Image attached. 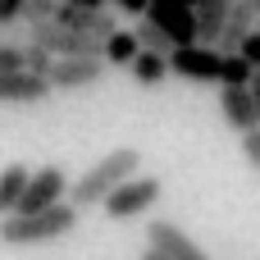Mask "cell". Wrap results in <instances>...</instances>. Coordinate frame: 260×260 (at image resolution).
I'll list each match as a JSON object with an SVG mask.
<instances>
[{"mask_svg": "<svg viewBox=\"0 0 260 260\" xmlns=\"http://www.w3.org/2000/svg\"><path fill=\"white\" fill-rule=\"evenodd\" d=\"M78 206L73 201H59L50 210H37V215H5L0 219V247H46V242H59L78 229Z\"/></svg>", "mask_w": 260, "mask_h": 260, "instance_id": "1", "label": "cell"}, {"mask_svg": "<svg viewBox=\"0 0 260 260\" xmlns=\"http://www.w3.org/2000/svg\"><path fill=\"white\" fill-rule=\"evenodd\" d=\"M133 174H142V155L133 151V146H119V151H110V155H101L82 178H73V187H69V201L78 206V210H91V206H105V197L114 192V187H123Z\"/></svg>", "mask_w": 260, "mask_h": 260, "instance_id": "2", "label": "cell"}, {"mask_svg": "<svg viewBox=\"0 0 260 260\" xmlns=\"http://www.w3.org/2000/svg\"><path fill=\"white\" fill-rule=\"evenodd\" d=\"M160 192H165V183L155 178V174H133L123 187H114L110 197H105V215L110 219H137V215H146L155 201H160Z\"/></svg>", "mask_w": 260, "mask_h": 260, "instance_id": "3", "label": "cell"}, {"mask_svg": "<svg viewBox=\"0 0 260 260\" xmlns=\"http://www.w3.org/2000/svg\"><path fill=\"white\" fill-rule=\"evenodd\" d=\"M174 73L187 78V82H224V50L219 46H206V41H192V46H178L169 55Z\"/></svg>", "mask_w": 260, "mask_h": 260, "instance_id": "4", "label": "cell"}, {"mask_svg": "<svg viewBox=\"0 0 260 260\" xmlns=\"http://www.w3.org/2000/svg\"><path fill=\"white\" fill-rule=\"evenodd\" d=\"M69 174L59 169V165H41L37 174H32V183H27V192H23V201H18V210L14 215H37V210H50V206H59V201H69Z\"/></svg>", "mask_w": 260, "mask_h": 260, "instance_id": "5", "label": "cell"}, {"mask_svg": "<svg viewBox=\"0 0 260 260\" xmlns=\"http://www.w3.org/2000/svg\"><path fill=\"white\" fill-rule=\"evenodd\" d=\"M110 59H96V55H59L55 69H50V87L55 91H87L105 78Z\"/></svg>", "mask_w": 260, "mask_h": 260, "instance_id": "6", "label": "cell"}, {"mask_svg": "<svg viewBox=\"0 0 260 260\" xmlns=\"http://www.w3.org/2000/svg\"><path fill=\"white\" fill-rule=\"evenodd\" d=\"M146 18H151V23H160V27H165L178 46L201 41V27H197V5H192V0H151Z\"/></svg>", "mask_w": 260, "mask_h": 260, "instance_id": "7", "label": "cell"}, {"mask_svg": "<svg viewBox=\"0 0 260 260\" xmlns=\"http://www.w3.org/2000/svg\"><path fill=\"white\" fill-rule=\"evenodd\" d=\"M50 96H55V87H50V78H41V73H27V69L0 73V105H41V101H50Z\"/></svg>", "mask_w": 260, "mask_h": 260, "instance_id": "8", "label": "cell"}, {"mask_svg": "<svg viewBox=\"0 0 260 260\" xmlns=\"http://www.w3.org/2000/svg\"><path fill=\"white\" fill-rule=\"evenodd\" d=\"M146 247H155V251H165L169 260H210L174 219H155L151 229H146Z\"/></svg>", "mask_w": 260, "mask_h": 260, "instance_id": "9", "label": "cell"}, {"mask_svg": "<svg viewBox=\"0 0 260 260\" xmlns=\"http://www.w3.org/2000/svg\"><path fill=\"white\" fill-rule=\"evenodd\" d=\"M219 114H224V123L238 137L251 133V128H260V110H256L251 87H219Z\"/></svg>", "mask_w": 260, "mask_h": 260, "instance_id": "10", "label": "cell"}, {"mask_svg": "<svg viewBox=\"0 0 260 260\" xmlns=\"http://www.w3.org/2000/svg\"><path fill=\"white\" fill-rule=\"evenodd\" d=\"M256 27H260L256 5H251V0H238V5H233V14H229V23H224V32H219V50H224V55L242 50V41H247Z\"/></svg>", "mask_w": 260, "mask_h": 260, "instance_id": "11", "label": "cell"}, {"mask_svg": "<svg viewBox=\"0 0 260 260\" xmlns=\"http://www.w3.org/2000/svg\"><path fill=\"white\" fill-rule=\"evenodd\" d=\"M32 174H37V169H27V165H18V160L0 169V219L18 210V201H23V192H27Z\"/></svg>", "mask_w": 260, "mask_h": 260, "instance_id": "12", "label": "cell"}, {"mask_svg": "<svg viewBox=\"0 0 260 260\" xmlns=\"http://www.w3.org/2000/svg\"><path fill=\"white\" fill-rule=\"evenodd\" d=\"M238 0H197V27H201V41L206 46H219V32L229 23Z\"/></svg>", "mask_w": 260, "mask_h": 260, "instance_id": "13", "label": "cell"}, {"mask_svg": "<svg viewBox=\"0 0 260 260\" xmlns=\"http://www.w3.org/2000/svg\"><path fill=\"white\" fill-rule=\"evenodd\" d=\"M169 69H174V64H169V55L146 50V46H142V55L128 64V73H133V82H137V87H160V82L169 78Z\"/></svg>", "mask_w": 260, "mask_h": 260, "instance_id": "14", "label": "cell"}, {"mask_svg": "<svg viewBox=\"0 0 260 260\" xmlns=\"http://www.w3.org/2000/svg\"><path fill=\"white\" fill-rule=\"evenodd\" d=\"M137 55H142V41H137V32H128V27H119V32L105 41V59L119 64V69H128Z\"/></svg>", "mask_w": 260, "mask_h": 260, "instance_id": "15", "label": "cell"}, {"mask_svg": "<svg viewBox=\"0 0 260 260\" xmlns=\"http://www.w3.org/2000/svg\"><path fill=\"white\" fill-rule=\"evenodd\" d=\"M133 32H137V41H142L146 50H160V55H174V50H178V41H174V37H169L160 23H151L146 14L137 18V27H133Z\"/></svg>", "mask_w": 260, "mask_h": 260, "instance_id": "16", "label": "cell"}, {"mask_svg": "<svg viewBox=\"0 0 260 260\" xmlns=\"http://www.w3.org/2000/svg\"><path fill=\"white\" fill-rule=\"evenodd\" d=\"M260 69L242 55V50H233V55H224V82L219 87H251V78H256Z\"/></svg>", "mask_w": 260, "mask_h": 260, "instance_id": "17", "label": "cell"}, {"mask_svg": "<svg viewBox=\"0 0 260 260\" xmlns=\"http://www.w3.org/2000/svg\"><path fill=\"white\" fill-rule=\"evenodd\" d=\"M27 69V41H0V73H18Z\"/></svg>", "mask_w": 260, "mask_h": 260, "instance_id": "18", "label": "cell"}, {"mask_svg": "<svg viewBox=\"0 0 260 260\" xmlns=\"http://www.w3.org/2000/svg\"><path fill=\"white\" fill-rule=\"evenodd\" d=\"M55 50H46V46H37V41H27V73H41V78H50V69H55Z\"/></svg>", "mask_w": 260, "mask_h": 260, "instance_id": "19", "label": "cell"}, {"mask_svg": "<svg viewBox=\"0 0 260 260\" xmlns=\"http://www.w3.org/2000/svg\"><path fill=\"white\" fill-rule=\"evenodd\" d=\"M55 14H59V0H27V5H23V23H27V27L50 23Z\"/></svg>", "mask_w": 260, "mask_h": 260, "instance_id": "20", "label": "cell"}, {"mask_svg": "<svg viewBox=\"0 0 260 260\" xmlns=\"http://www.w3.org/2000/svg\"><path fill=\"white\" fill-rule=\"evenodd\" d=\"M242 160H247V169H251V174H260V128L242 133Z\"/></svg>", "mask_w": 260, "mask_h": 260, "instance_id": "21", "label": "cell"}, {"mask_svg": "<svg viewBox=\"0 0 260 260\" xmlns=\"http://www.w3.org/2000/svg\"><path fill=\"white\" fill-rule=\"evenodd\" d=\"M23 5L27 0H0V23L9 27V23H23Z\"/></svg>", "mask_w": 260, "mask_h": 260, "instance_id": "22", "label": "cell"}, {"mask_svg": "<svg viewBox=\"0 0 260 260\" xmlns=\"http://www.w3.org/2000/svg\"><path fill=\"white\" fill-rule=\"evenodd\" d=\"M242 55H247V59H251V64L260 69V27L251 32V37H247V41H242Z\"/></svg>", "mask_w": 260, "mask_h": 260, "instance_id": "23", "label": "cell"}, {"mask_svg": "<svg viewBox=\"0 0 260 260\" xmlns=\"http://www.w3.org/2000/svg\"><path fill=\"white\" fill-rule=\"evenodd\" d=\"M114 5H119L123 14H133V18H142V14L151 9V0H114Z\"/></svg>", "mask_w": 260, "mask_h": 260, "instance_id": "24", "label": "cell"}, {"mask_svg": "<svg viewBox=\"0 0 260 260\" xmlns=\"http://www.w3.org/2000/svg\"><path fill=\"white\" fill-rule=\"evenodd\" d=\"M69 5H82V9H105V0H69Z\"/></svg>", "mask_w": 260, "mask_h": 260, "instance_id": "25", "label": "cell"}, {"mask_svg": "<svg viewBox=\"0 0 260 260\" xmlns=\"http://www.w3.org/2000/svg\"><path fill=\"white\" fill-rule=\"evenodd\" d=\"M142 260H169V256H165V251H155V247H146V256H142Z\"/></svg>", "mask_w": 260, "mask_h": 260, "instance_id": "26", "label": "cell"}, {"mask_svg": "<svg viewBox=\"0 0 260 260\" xmlns=\"http://www.w3.org/2000/svg\"><path fill=\"white\" fill-rule=\"evenodd\" d=\"M251 96H256V110H260V73L251 78Z\"/></svg>", "mask_w": 260, "mask_h": 260, "instance_id": "27", "label": "cell"}, {"mask_svg": "<svg viewBox=\"0 0 260 260\" xmlns=\"http://www.w3.org/2000/svg\"><path fill=\"white\" fill-rule=\"evenodd\" d=\"M251 5H256V14H260V0H251Z\"/></svg>", "mask_w": 260, "mask_h": 260, "instance_id": "28", "label": "cell"}, {"mask_svg": "<svg viewBox=\"0 0 260 260\" xmlns=\"http://www.w3.org/2000/svg\"><path fill=\"white\" fill-rule=\"evenodd\" d=\"M0 32H5V23H0Z\"/></svg>", "mask_w": 260, "mask_h": 260, "instance_id": "29", "label": "cell"}, {"mask_svg": "<svg viewBox=\"0 0 260 260\" xmlns=\"http://www.w3.org/2000/svg\"><path fill=\"white\" fill-rule=\"evenodd\" d=\"M192 5H197V0H192Z\"/></svg>", "mask_w": 260, "mask_h": 260, "instance_id": "30", "label": "cell"}]
</instances>
